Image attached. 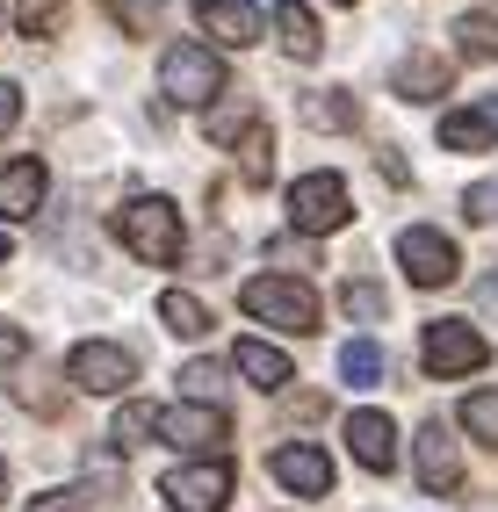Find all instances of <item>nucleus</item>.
Instances as JSON below:
<instances>
[{
    "mask_svg": "<svg viewBox=\"0 0 498 512\" xmlns=\"http://www.w3.org/2000/svg\"><path fill=\"white\" fill-rule=\"evenodd\" d=\"M116 231H123V246L145 267H174L181 260V210L166 195H130L116 210Z\"/></svg>",
    "mask_w": 498,
    "mask_h": 512,
    "instance_id": "obj_1",
    "label": "nucleus"
},
{
    "mask_svg": "<svg viewBox=\"0 0 498 512\" xmlns=\"http://www.w3.org/2000/svg\"><path fill=\"white\" fill-rule=\"evenodd\" d=\"M159 94L166 101H181V109H210V101L224 94V58L210 51V44H166V58H159Z\"/></svg>",
    "mask_w": 498,
    "mask_h": 512,
    "instance_id": "obj_2",
    "label": "nucleus"
},
{
    "mask_svg": "<svg viewBox=\"0 0 498 512\" xmlns=\"http://www.w3.org/2000/svg\"><path fill=\"white\" fill-rule=\"evenodd\" d=\"M239 303H246V318H260V325L318 332V289L296 282V275H253V282L239 289Z\"/></svg>",
    "mask_w": 498,
    "mask_h": 512,
    "instance_id": "obj_3",
    "label": "nucleus"
},
{
    "mask_svg": "<svg viewBox=\"0 0 498 512\" xmlns=\"http://www.w3.org/2000/svg\"><path fill=\"white\" fill-rule=\"evenodd\" d=\"M65 375H73V390H87V397H123L130 383H138V354L116 347V339H80L73 361H65Z\"/></svg>",
    "mask_w": 498,
    "mask_h": 512,
    "instance_id": "obj_4",
    "label": "nucleus"
},
{
    "mask_svg": "<svg viewBox=\"0 0 498 512\" xmlns=\"http://www.w3.org/2000/svg\"><path fill=\"white\" fill-rule=\"evenodd\" d=\"M347 217H354V202H347V181L340 174H304V181L289 188V224L296 231L325 238V231H347Z\"/></svg>",
    "mask_w": 498,
    "mask_h": 512,
    "instance_id": "obj_5",
    "label": "nucleus"
},
{
    "mask_svg": "<svg viewBox=\"0 0 498 512\" xmlns=\"http://www.w3.org/2000/svg\"><path fill=\"white\" fill-rule=\"evenodd\" d=\"M397 267L419 282V289H448L462 275V253H455V238L434 231V224H412V231H397Z\"/></svg>",
    "mask_w": 498,
    "mask_h": 512,
    "instance_id": "obj_6",
    "label": "nucleus"
},
{
    "mask_svg": "<svg viewBox=\"0 0 498 512\" xmlns=\"http://www.w3.org/2000/svg\"><path fill=\"white\" fill-rule=\"evenodd\" d=\"M159 498L174 512H224L231 505V469L224 462H181L159 476Z\"/></svg>",
    "mask_w": 498,
    "mask_h": 512,
    "instance_id": "obj_7",
    "label": "nucleus"
},
{
    "mask_svg": "<svg viewBox=\"0 0 498 512\" xmlns=\"http://www.w3.org/2000/svg\"><path fill=\"white\" fill-rule=\"evenodd\" d=\"M484 361H491V347H484V332L470 318H434L426 325V368L434 375H477Z\"/></svg>",
    "mask_w": 498,
    "mask_h": 512,
    "instance_id": "obj_8",
    "label": "nucleus"
},
{
    "mask_svg": "<svg viewBox=\"0 0 498 512\" xmlns=\"http://www.w3.org/2000/svg\"><path fill=\"white\" fill-rule=\"evenodd\" d=\"M275 484L296 491V498H332V455L325 448H304V440H282V448L268 455Z\"/></svg>",
    "mask_w": 498,
    "mask_h": 512,
    "instance_id": "obj_9",
    "label": "nucleus"
},
{
    "mask_svg": "<svg viewBox=\"0 0 498 512\" xmlns=\"http://www.w3.org/2000/svg\"><path fill=\"white\" fill-rule=\"evenodd\" d=\"M159 433L174 440V448H188V455H217L231 440V419L217 404H174V412H159Z\"/></svg>",
    "mask_w": 498,
    "mask_h": 512,
    "instance_id": "obj_10",
    "label": "nucleus"
},
{
    "mask_svg": "<svg viewBox=\"0 0 498 512\" xmlns=\"http://www.w3.org/2000/svg\"><path fill=\"white\" fill-rule=\"evenodd\" d=\"M412 455H419V484L434 491V498H448V491L462 484V455H455V433H448L441 419H426V426H419Z\"/></svg>",
    "mask_w": 498,
    "mask_h": 512,
    "instance_id": "obj_11",
    "label": "nucleus"
},
{
    "mask_svg": "<svg viewBox=\"0 0 498 512\" xmlns=\"http://www.w3.org/2000/svg\"><path fill=\"white\" fill-rule=\"evenodd\" d=\"M347 448H354V462L369 476H390L397 469V426H390V412H354L347 419Z\"/></svg>",
    "mask_w": 498,
    "mask_h": 512,
    "instance_id": "obj_12",
    "label": "nucleus"
},
{
    "mask_svg": "<svg viewBox=\"0 0 498 512\" xmlns=\"http://www.w3.org/2000/svg\"><path fill=\"white\" fill-rule=\"evenodd\" d=\"M195 22H203L217 44H231V51L260 44V15L246 8V0H195Z\"/></svg>",
    "mask_w": 498,
    "mask_h": 512,
    "instance_id": "obj_13",
    "label": "nucleus"
},
{
    "mask_svg": "<svg viewBox=\"0 0 498 512\" xmlns=\"http://www.w3.org/2000/svg\"><path fill=\"white\" fill-rule=\"evenodd\" d=\"M231 361H239V375H246L253 390H268V397L296 383V368H289V354H282V347H268V339H239V354H231Z\"/></svg>",
    "mask_w": 498,
    "mask_h": 512,
    "instance_id": "obj_14",
    "label": "nucleus"
},
{
    "mask_svg": "<svg viewBox=\"0 0 498 512\" xmlns=\"http://www.w3.org/2000/svg\"><path fill=\"white\" fill-rule=\"evenodd\" d=\"M448 80H455V73H448V58H441V51H412V58L390 73V87L405 94V101H441Z\"/></svg>",
    "mask_w": 498,
    "mask_h": 512,
    "instance_id": "obj_15",
    "label": "nucleus"
},
{
    "mask_svg": "<svg viewBox=\"0 0 498 512\" xmlns=\"http://www.w3.org/2000/svg\"><path fill=\"white\" fill-rule=\"evenodd\" d=\"M37 202H44V159H15L8 174H0V217H37Z\"/></svg>",
    "mask_w": 498,
    "mask_h": 512,
    "instance_id": "obj_16",
    "label": "nucleus"
},
{
    "mask_svg": "<svg viewBox=\"0 0 498 512\" xmlns=\"http://www.w3.org/2000/svg\"><path fill=\"white\" fill-rule=\"evenodd\" d=\"M441 145H448V152H491V145H498V116H491V109H455V116H441Z\"/></svg>",
    "mask_w": 498,
    "mask_h": 512,
    "instance_id": "obj_17",
    "label": "nucleus"
},
{
    "mask_svg": "<svg viewBox=\"0 0 498 512\" xmlns=\"http://www.w3.org/2000/svg\"><path fill=\"white\" fill-rule=\"evenodd\" d=\"M275 37H282L289 58H318L325 51V37H318V22H311L304 0H282V8H275Z\"/></svg>",
    "mask_w": 498,
    "mask_h": 512,
    "instance_id": "obj_18",
    "label": "nucleus"
},
{
    "mask_svg": "<svg viewBox=\"0 0 498 512\" xmlns=\"http://www.w3.org/2000/svg\"><path fill=\"white\" fill-rule=\"evenodd\" d=\"M159 318H166V332H174V339H203V332L217 325L188 289H166V296H159Z\"/></svg>",
    "mask_w": 498,
    "mask_h": 512,
    "instance_id": "obj_19",
    "label": "nucleus"
},
{
    "mask_svg": "<svg viewBox=\"0 0 498 512\" xmlns=\"http://www.w3.org/2000/svg\"><path fill=\"white\" fill-rule=\"evenodd\" d=\"M383 347H376V339H347V347H340V383H354V390H369V383H383Z\"/></svg>",
    "mask_w": 498,
    "mask_h": 512,
    "instance_id": "obj_20",
    "label": "nucleus"
},
{
    "mask_svg": "<svg viewBox=\"0 0 498 512\" xmlns=\"http://www.w3.org/2000/svg\"><path fill=\"white\" fill-rule=\"evenodd\" d=\"M304 123H311V130H354L361 109H354L347 94H304Z\"/></svg>",
    "mask_w": 498,
    "mask_h": 512,
    "instance_id": "obj_21",
    "label": "nucleus"
},
{
    "mask_svg": "<svg viewBox=\"0 0 498 512\" xmlns=\"http://www.w3.org/2000/svg\"><path fill=\"white\" fill-rule=\"evenodd\" d=\"M253 123H260V116H253V101H246V94L217 101V109H210V145H231V138H246Z\"/></svg>",
    "mask_w": 498,
    "mask_h": 512,
    "instance_id": "obj_22",
    "label": "nucleus"
},
{
    "mask_svg": "<svg viewBox=\"0 0 498 512\" xmlns=\"http://www.w3.org/2000/svg\"><path fill=\"white\" fill-rule=\"evenodd\" d=\"M455 51L462 58H498V15H462L455 22Z\"/></svg>",
    "mask_w": 498,
    "mask_h": 512,
    "instance_id": "obj_23",
    "label": "nucleus"
},
{
    "mask_svg": "<svg viewBox=\"0 0 498 512\" xmlns=\"http://www.w3.org/2000/svg\"><path fill=\"white\" fill-rule=\"evenodd\" d=\"M15 22H22V37H29V44H37V37H58L65 0H22V8H15Z\"/></svg>",
    "mask_w": 498,
    "mask_h": 512,
    "instance_id": "obj_24",
    "label": "nucleus"
},
{
    "mask_svg": "<svg viewBox=\"0 0 498 512\" xmlns=\"http://www.w3.org/2000/svg\"><path fill=\"white\" fill-rule=\"evenodd\" d=\"M152 433H159V412H152V404H123V412H116V448H145Z\"/></svg>",
    "mask_w": 498,
    "mask_h": 512,
    "instance_id": "obj_25",
    "label": "nucleus"
},
{
    "mask_svg": "<svg viewBox=\"0 0 498 512\" xmlns=\"http://www.w3.org/2000/svg\"><path fill=\"white\" fill-rule=\"evenodd\" d=\"M462 426H470L484 448H498V390H477L470 404H462Z\"/></svg>",
    "mask_w": 498,
    "mask_h": 512,
    "instance_id": "obj_26",
    "label": "nucleus"
},
{
    "mask_svg": "<svg viewBox=\"0 0 498 512\" xmlns=\"http://www.w3.org/2000/svg\"><path fill=\"white\" fill-rule=\"evenodd\" d=\"M217 383H224V368H217V361H188V368H181L188 404H210V397H217Z\"/></svg>",
    "mask_w": 498,
    "mask_h": 512,
    "instance_id": "obj_27",
    "label": "nucleus"
},
{
    "mask_svg": "<svg viewBox=\"0 0 498 512\" xmlns=\"http://www.w3.org/2000/svg\"><path fill=\"white\" fill-rule=\"evenodd\" d=\"M275 174V138H268V130H246V181H268Z\"/></svg>",
    "mask_w": 498,
    "mask_h": 512,
    "instance_id": "obj_28",
    "label": "nucleus"
},
{
    "mask_svg": "<svg viewBox=\"0 0 498 512\" xmlns=\"http://www.w3.org/2000/svg\"><path fill=\"white\" fill-rule=\"evenodd\" d=\"M22 512H94V491H80V484H65V491H44V498H29Z\"/></svg>",
    "mask_w": 498,
    "mask_h": 512,
    "instance_id": "obj_29",
    "label": "nucleus"
},
{
    "mask_svg": "<svg viewBox=\"0 0 498 512\" xmlns=\"http://www.w3.org/2000/svg\"><path fill=\"white\" fill-rule=\"evenodd\" d=\"M340 303H347L354 318H383V311H390V296H383L376 282H347V289H340Z\"/></svg>",
    "mask_w": 498,
    "mask_h": 512,
    "instance_id": "obj_30",
    "label": "nucleus"
},
{
    "mask_svg": "<svg viewBox=\"0 0 498 512\" xmlns=\"http://www.w3.org/2000/svg\"><path fill=\"white\" fill-rule=\"evenodd\" d=\"M462 210H470V224H498V181H477L462 195Z\"/></svg>",
    "mask_w": 498,
    "mask_h": 512,
    "instance_id": "obj_31",
    "label": "nucleus"
},
{
    "mask_svg": "<svg viewBox=\"0 0 498 512\" xmlns=\"http://www.w3.org/2000/svg\"><path fill=\"white\" fill-rule=\"evenodd\" d=\"M116 15H123V29H152L159 0H116Z\"/></svg>",
    "mask_w": 498,
    "mask_h": 512,
    "instance_id": "obj_32",
    "label": "nucleus"
},
{
    "mask_svg": "<svg viewBox=\"0 0 498 512\" xmlns=\"http://www.w3.org/2000/svg\"><path fill=\"white\" fill-rule=\"evenodd\" d=\"M15 116H22V87H15V80H0V138L15 130Z\"/></svg>",
    "mask_w": 498,
    "mask_h": 512,
    "instance_id": "obj_33",
    "label": "nucleus"
},
{
    "mask_svg": "<svg viewBox=\"0 0 498 512\" xmlns=\"http://www.w3.org/2000/svg\"><path fill=\"white\" fill-rule=\"evenodd\" d=\"M22 354H29V332L0 318V361H22Z\"/></svg>",
    "mask_w": 498,
    "mask_h": 512,
    "instance_id": "obj_34",
    "label": "nucleus"
},
{
    "mask_svg": "<svg viewBox=\"0 0 498 512\" xmlns=\"http://www.w3.org/2000/svg\"><path fill=\"white\" fill-rule=\"evenodd\" d=\"M0 505H8V462H0Z\"/></svg>",
    "mask_w": 498,
    "mask_h": 512,
    "instance_id": "obj_35",
    "label": "nucleus"
},
{
    "mask_svg": "<svg viewBox=\"0 0 498 512\" xmlns=\"http://www.w3.org/2000/svg\"><path fill=\"white\" fill-rule=\"evenodd\" d=\"M484 303H498V275H491V282H484Z\"/></svg>",
    "mask_w": 498,
    "mask_h": 512,
    "instance_id": "obj_36",
    "label": "nucleus"
},
{
    "mask_svg": "<svg viewBox=\"0 0 498 512\" xmlns=\"http://www.w3.org/2000/svg\"><path fill=\"white\" fill-rule=\"evenodd\" d=\"M0 260H8V231H0Z\"/></svg>",
    "mask_w": 498,
    "mask_h": 512,
    "instance_id": "obj_37",
    "label": "nucleus"
},
{
    "mask_svg": "<svg viewBox=\"0 0 498 512\" xmlns=\"http://www.w3.org/2000/svg\"><path fill=\"white\" fill-rule=\"evenodd\" d=\"M332 8H354V0H332Z\"/></svg>",
    "mask_w": 498,
    "mask_h": 512,
    "instance_id": "obj_38",
    "label": "nucleus"
}]
</instances>
